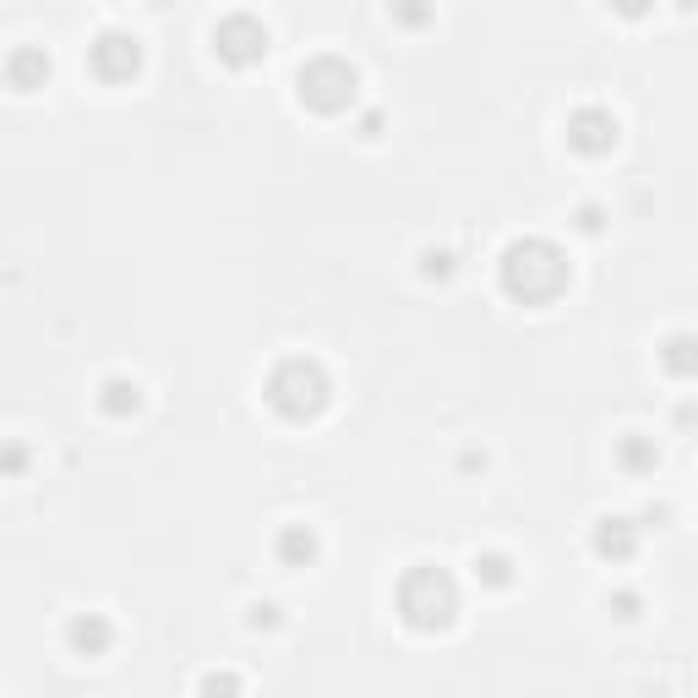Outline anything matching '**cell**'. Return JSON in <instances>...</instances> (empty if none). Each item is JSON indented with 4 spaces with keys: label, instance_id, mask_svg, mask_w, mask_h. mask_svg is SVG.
Instances as JSON below:
<instances>
[{
    "label": "cell",
    "instance_id": "cell-22",
    "mask_svg": "<svg viewBox=\"0 0 698 698\" xmlns=\"http://www.w3.org/2000/svg\"><path fill=\"white\" fill-rule=\"evenodd\" d=\"M606 11L623 22H644V16H655V0H606Z\"/></svg>",
    "mask_w": 698,
    "mask_h": 698
},
{
    "label": "cell",
    "instance_id": "cell-23",
    "mask_svg": "<svg viewBox=\"0 0 698 698\" xmlns=\"http://www.w3.org/2000/svg\"><path fill=\"white\" fill-rule=\"evenodd\" d=\"M355 131H360L366 142H377V137L388 131V109H360V120H355Z\"/></svg>",
    "mask_w": 698,
    "mask_h": 698
},
{
    "label": "cell",
    "instance_id": "cell-25",
    "mask_svg": "<svg viewBox=\"0 0 698 698\" xmlns=\"http://www.w3.org/2000/svg\"><path fill=\"white\" fill-rule=\"evenodd\" d=\"M639 524H644V530H666V524H672V502H644Z\"/></svg>",
    "mask_w": 698,
    "mask_h": 698
},
{
    "label": "cell",
    "instance_id": "cell-19",
    "mask_svg": "<svg viewBox=\"0 0 698 698\" xmlns=\"http://www.w3.org/2000/svg\"><path fill=\"white\" fill-rule=\"evenodd\" d=\"M27 464H33V448L22 437H5L0 442V475H27Z\"/></svg>",
    "mask_w": 698,
    "mask_h": 698
},
{
    "label": "cell",
    "instance_id": "cell-10",
    "mask_svg": "<svg viewBox=\"0 0 698 698\" xmlns=\"http://www.w3.org/2000/svg\"><path fill=\"white\" fill-rule=\"evenodd\" d=\"M115 623L104 617V612H76L66 628H60V644H66V655H76V661H104L109 650H115Z\"/></svg>",
    "mask_w": 698,
    "mask_h": 698
},
{
    "label": "cell",
    "instance_id": "cell-3",
    "mask_svg": "<svg viewBox=\"0 0 698 698\" xmlns=\"http://www.w3.org/2000/svg\"><path fill=\"white\" fill-rule=\"evenodd\" d=\"M262 404L284 426H317L333 410V377L317 355H279L262 377Z\"/></svg>",
    "mask_w": 698,
    "mask_h": 698
},
{
    "label": "cell",
    "instance_id": "cell-5",
    "mask_svg": "<svg viewBox=\"0 0 698 698\" xmlns=\"http://www.w3.org/2000/svg\"><path fill=\"white\" fill-rule=\"evenodd\" d=\"M208 44L218 55V66L229 71H251L273 55V27L257 16V11H224L213 27H208Z\"/></svg>",
    "mask_w": 698,
    "mask_h": 698
},
{
    "label": "cell",
    "instance_id": "cell-17",
    "mask_svg": "<svg viewBox=\"0 0 698 698\" xmlns=\"http://www.w3.org/2000/svg\"><path fill=\"white\" fill-rule=\"evenodd\" d=\"M453 273H459V251H453V246H426V251H421V279L448 284Z\"/></svg>",
    "mask_w": 698,
    "mask_h": 698
},
{
    "label": "cell",
    "instance_id": "cell-16",
    "mask_svg": "<svg viewBox=\"0 0 698 698\" xmlns=\"http://www.w3.org/2000/svg\"><path fill=\"white\" fill-rule=\"evenodd\" d=\"M388 16L404 27V33H426L437 22V0H388Z\"/></svg>",
    "mask_w": 698,
    "mask_h": 698
},
{
    "label": "cell",
    "instance_id": "cell-12",
    "mask_svg": "<svg viewBox=\"0 0 698 698\" xmlns=\"http://www.w3.org/2000/svg\"><path fill=\"white\" fill-rule=\"evenodd\" d=\"M93 404H98V415H104V421H131V415H142L147 393H142V382H137V377H126V371H109V377L98 382Z\"/></svg>",
    "mask_w": 698,
    "mask_h": 698
},
{
    "label": "cell",
    "instance_id": "cell-26",
    "mask_svg": "<svg viewBox=\"0 0 698 698\" xmlns=\"http://www.w3.org/2000/svg\"><path fill=\"white\" fill-rule=\"evenodd\" d=\"M153 5H164V0H153Z\"/></svg>",
    "mask_w": 698,
    "mask_h": 698
},
{
    "label": "cell",
    "instance_id": "cell-24",
    "mask_svg": "<svg viewBox=\"0 0 698 698\" xmlns=\"http://www.w3.org/2000/svg\"><path fill=\"white\" fill-rule=\"evenodd\" d=\"M197 688H202V694H240V688H246V683H240V677H235V672H208V677H202V683H197Z\"/></svg>",
    "mask_w": 698,
    "mask_h": 698
},
{
    "label": "cell",
    "instance_id": "cell-1",
    "mask_svg": "<svg viewBox=\"0 0 698 698\" xmlns=\"http://www.w3.org/2000/svg\"><path fill=\"white\" fill-rule=\"evenodd\" d=\"M497 289L524 306V311H546L573 289V257L563 240L552 235H513L497 251Z\"/></svg>",
    "mask_w": 698,
    "mask_h": 698
},
{
    "label": "cell",
    "instance_id": "cell-13",
    "mask_svg": "<svg viewBox=\"0 0 698 698\" xmlns=\"http://www.w3.org/2000/svg\"><path fill=\"white\" fill-rule=\"evenodd\" d=\"M661 459H666V453H661V442H655L650 431H623V437H617V470H623V475H634V481H639V475H655Z\"/></svg>",
    "mask_w": 698,
    "mask_h": 698
},
{
    "label": "cell",
    "instance_id": "cell-20",
    "mask_svg": "<svg viewBox=\"0 0 698 698\" xmlns=\"http://www.w3.org/2000/svg\"><path fill=\"white\" fill-rule=\"evenodd\" d=\"M606 612H612L617 623H639V617H644V595H639V590H617V595L606 601Z\"/></svg>",
    "mask_w": 698,
    "mask_h": 698
},
{
    "label": "cell",
    "instance_id": "cell-8",
    "mask_svg": "<svg viewBox=\"0 0 698 698\" xmlns=\"http://www.w3.org/2000/svg\"><path fill=\"white\" fill-rule=\"evenodd\" d=\"M639 546H644V524H639L634 513H595V524H590V552H595L606 568L634 563Z\"/></svg>",
    "mask_w": 698,
    "mask_h": 698
},
{
    "label": "cell",
    "instance_id": "cell-21",
    "mask_svg": "<svg viewBox=\"0 0 698 698\" xmlns=\"http://www.w3.org/2000/svg\"><path fill=\"white\" fill-rule=\"evenodd\" d=\"M573 229L601 235V229H606V208H601V202H579V208H573Z\"/></svg>",
    "mask_w": 698,
    "mask_h": 698
},
{
    "label": "cell",
    "instance_id": "cell-9",
    "mask_svg": "<svg viewBox=\"0 0 698 698\" xmlns=\"http://www.w3.org/2000/svg\"><path fill=\"white\" fill-rule=\"evenodd\" d=\"M49 76H55V55H49L44 44H16V49H5V60H0V82H5L16 98L44 93Z\"/></svg>",
    "mask_w": 698,
    "mask_h": 698
},
{
    "label": "cell",
    "instance_id": "cell-6",
    "mask_svg": "<svg viewBox=\"0 0 698 698\" xmlns=\"http://www.w3.org/2000/svg\"><path fill=\"white\" fill-rule=\"evenodd\" d=\"M87 76L104 82V87H126L147 71V44L131 33V27H98L87 38V55H82Z\"/></svg>",
    "mask_w": 698,
    "mask_h": 698
},
{
    "label": "cell",
    "instance_id": "cell-11",
    "mask_svg": "<svg viewBox=\"0 0 698 698\" xmlns=\"http://www.w3.org/2000/svg\"><path fill=\"white\" fill-rule=\"evenodd\" d=\"M273 557H279V568H289V573L317 568V563H322V535H317V524H300V519L279 524V535H273Z\"/></svg>",
    "mask_w": 698,
    "mask_h": 698
},
{
    "label": "cell",
    "instance_id": "cell-15",
    "mask_svg": "<svg viewBox=\"0 0 698 698\" xmlns=\"http://www.w3.org/2000/svg\"><path fill=\"white\" fill-rule=\"evenodd\" d=\"M655 360H661V371H666L672 382H694L698 377V339L694 333H672V339L655 350Z\"/></svg>",
    "mask_w": 698,
    "mask_h": 698
},
{
    "label": "cell",
    "instance_id": "cell-14",
    "mask_svg": "<svg viewBox=\"0 0 698 698\" xmlns=\"http://www.w3.org/2000/svg\"><path fill=\"white\" fill-rule=\"evenodd\" d=\"M470 579H475L481 590H513V584H519V563L492 546V552H475V557H470Z\"/></svg>",
    "mask_w": 698,
    "mask_h": 698
},
{
    "label": "cell",
    "instance_id": "cell-7",
    "mask_svg": "<svg viewBox=\"0 0 698 698\" xmlns=\"http://www.w3.org/2000/svg\"><path fill=\"white\" fill-rule=\"evenodd\" d=\"M563 137L579 158H612L623 147V115L606 104H579V109H568Z\"/></svg>",
    "mask_w": 698,
    "mask_h": 698
},
{
    "label": "cell",
    "instance_id": "cell-4",
    "mask_svg": "<svg viewBox=\"0 0 698 698\" xmlns=\"http://www.w3.org/2000/svg\"><path fill=\"white\" fill-rule=\"evenodd\" d=\"M360 87H366V76H360V66L350 55L322 49V55H306L295 66V104L311 109V115H322V120L350 115L360 104Z\"/></svg>",
    "mask_w": 698,
    "mask_h": 698
},
{
    "label": "cell",
    "instance_id": "cell-18",
    "mask_svg": "<svg viewBox=\"0 0 698 698\" xmlns=\"http://www.w3.org/2000/svg\"><path fill=\"white\" fill-rule=\"evenodd\" d=\"M279 623H284V606H279V601H251V606H246V628H251V634H273Z\"/></svg>",
    "mask_w": 698,
    "mask_h": 698
},
{
    "label": "cell",
    "instance_id": "cell-2",
    "mask_svg": "<svg viewBox=\"0 0 698 698\" xmlns=\"http://www.w3.org/2000/svg\"><path fill=\"white\" fill-rule=\"evenodd\" d=\"M393 617L421 634V639H442L459 628L464 617V590H459V573L442 568V563H410L393 584Z\"/></svg>",
    "mask_w": 698,
    "mask_h": 698
}]
</instances>
